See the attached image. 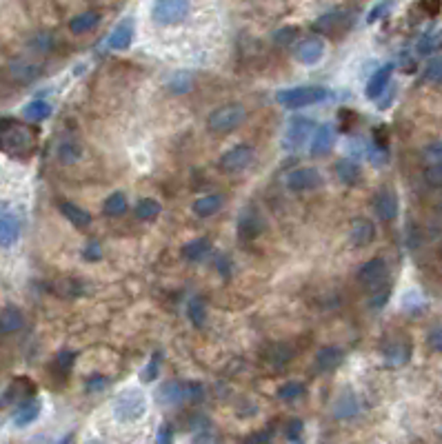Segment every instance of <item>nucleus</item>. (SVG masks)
<instances>
[{
  "instance_id": "33",
  "label": "nucleus",
  "mask_w": 442,
  "mask_h": 444,
  "mask_svg": "<svg viewBox=\"0 0 442 444\" xmlns=\"http://www.w3.org/2000/svg\"><path fill=\"white\" fill-rule=\"evenodd\" d=\"M385 358L391 364H405L411 358V344L407 340H391L385 347Z\"/></svg>"
},
{
  "instance_id": "5",
  "label": "nucleus",
  "mask_w": 442,
  "mask_h": 444,
  "mask_svg": "<svg viewBox=\"0 0 442 444\" xmlns=\"http://www.w3.org/2000/svg\"><path fill=\"white\" fill-rule=\"evenodd\" d=\"M247 118V109L242 107L240 102H229V104H222L218 109H213L207 116V129L211 133H232L236 131L242 122Z\"/></svg>"
},
{
  "instance_id": "13",
  "label": "nucleus",
  "mask_w": 442,
  "mask_h": 444,
  "mask_svg": "<svg viewBox=\"0 0 442 444\" xmlns=\"http://www.w3.org/2000/svg\"><path fill=\"white\" fill-rule=\"evenodd\" d=\"M374 211H376V216L380 220H385V222H391V220L398 218L400 203H398V196H395V191L389 189V187L380 189L374 196Z\"/></svg>"
},
{
  "instance_id": "27",
  "label": "nucleus",
  "mask_w": 442,
  "mask_h": 444,
  "mask_svg": "<svg viewBox=\"0 0 442 444\" xmlns=\"http://www.w3.org/2000/svg\"><path fill=\"white\" fill-rule=\"evenodd\" d=\"M336 176L340 178V182H345V185L354 187L362 180V169L354 158H342L336 162Z\"/></svg>"
},
{
  "instance_id": "15",
  "label": "nucleus",
  "mask_w": 442,
  "mask_h": 444,
  "mask_svg": "<svg viewBox=\"0 0 442 444\" xmlns=\"http://www.w3.org/2000/svg\"><path fill=\"white\" fill-rule=\"evenodd\" d=\"M376 238V224L369 218H354L349 224V244L356 249H362L371 244Z\"/></svg>"
},
{
  "instance_id": "59",
  "label": "nucleus",
  "mask_w": 442,
  "mask_h": 444,
  "mask_svg": "<svg viewBox=\"0 0 442 444\" xmlns=\"http://www.w3.org/2000/svg\"><path fill=\"white\" fill-rule=\"evenodd\" d=\"M71 442H73V433H67L65 438L58 440V444H71Z\"/></svg>"
},
{
  "instance_id": "45",
  "label": "nucleus",
  "mask_w": 442,
  "mask_h": 444,
  "mask_svg": "<svg viewBox=\"0 0 442 444\" xmlns=\"http://www.w3.org/2000/svg\"><path fill=\"white\" fill-rule=\"evenodd\" d=\"M109 382H112V380L107 378V376L96 373V376L87 378V382H85V389H87V393H96V391H102V389L109 387Z\"/></svg>"
},
{
  "instance_id": "38",
  "label": "nucleus",
  "mask_w": 442,
  "mask_h": 444,
  "mask_svg": "<svg viewBox=\"0 0 442 444\" xmlns=\"http://www.w3.org/2000/svg\"><path fill=\"white\" fill-rule=\"evenodd\" d=\"M294 349L289 347V344H285V342H280V344H273L271 349H269V354H267V360L273 364V366H285L287 362H292L294 360Z\"/></svg>"
},
{
  "instance_id": "21",
  "label": "nucleus",
  "mask_w": 442,
  "mask_h": 444,
  "mask_svg": "<svg viewBox=\"0 0 442 444\" xmlns=\"http://www.w3.org/2000/svg\"><path fill=\"white\" fill-rule=\"evenodd\" d=\"M40 409H42V402L38 400V397H29V400L20 402L16 407V411H13V416H11L13 426L23 428V426H29L32 422H36L38 416H40Z\"/></svg>"
},
{
  "instance_id": "55",
  "label": "nucleus",
  "mask_w": 442,
  "mask_h": 444,
  "mask_svg": "<svg viewBox=\"0 0 442 444\" xmlns=\"http://www.w3.org/2000/svg\"><path fill=\"white\" fill-rule=\"evenodd\" d=\"M191 444H220V440H218L216 436H213L211 431H203V433L193 436Z\"/></svg>"
},
{
  "instance_id": "39",
  "label": "nucleus",
  "mask_w": 442,
  "mask_h": 444,
  "mask_svg": "<svg viewBox=\"0 0 442 444\" xmlns=\"http://www.w3.org/2000/svg\"><path fill=\"white\" fill-rule=\"evenodd\" d=\"M276 395H278V400H282V402H294V400H298V397L304 395V385H302V382H298V380L285 382L282 387H278Z\"/></svg>"
},
{
  "instance_id": "48",
  "label": "nucleus",
  "mask_w": 442,
  "mask_h": 444,
  "mask_svg": "<svg viewBox=\"0 0 442 444\" xmlns=\"http://www.w3.org/2000/svg\"><path fill=\"white\" fill-rule=\"evenodd\" d=\"M426 344H429L431 351L436 354H442V325H436L426 333Z\"/></svg>"
},
{
  "instance_id": "63",
  "label": "nucleus",
  "mask_w": 442,
  "mask_h": 444,
  "mask_svg": "<svg viewBox=\"0 0 442 444\" xmlns=\"http://www.w3.org/2000/svg\"><path fill=\"white\" fill-rule=\"evenodd\" d=\"M438 436H440V438H442V426H440V428H438Z\"/></svg>"
},
{
  "instance_id": "4",
  "label": "nucleus",
  "mask_w": 442,
  "mask_h": 444,
  "mask_svg": "<svg viewBox=\"0 0 442 444\" xmlns=\"http://www.w3.org/2000/svg\"><path fill=\"white\" fill-rule=\"evenodd\" d=\"M203 397L201 382H187V380H172L165 382L158 389V400L165 407H178V404H191Z\"/></svg>"
},
{
  "instance_id": "23",
  "label": "nucleus",
  "mask_w": 442,
  "mask_h": 444,
  "mask_svg": "<svg viewBox=\"0 0 442 444\" xmlns=\"http://www.w3.org/2000/svg\"><path fill=\"white\" fill-rule=\"evenodd\" d=\"M222 205H225V198L220 193H207V196L196 198L191 205V211L198 218H211L222 209Z\"/></svg>"
},
{
  "instance_id": "62",
  "label": "nucleus",
  "mask_w": 442,
  "mask_h": 444,
  "mask_svg": "<svg viewBox=\"0 0 442 444\" xmlns=\"http://www.w3.org/2000/svg\"><path fill=\"white\" fill-rule=\"evenodd\" d=\"M292 444H304L302 440H296V442H292Z\"/></svg>"
},
{
  "instance_id": "18",
  "label": "nucleus",
  "mask_w": 442,
  "mask_h": 444,
  "mask_svg": "<svg viewBox=\"0 0 442 444\" xmlns=\"http://www.w3.org/2000/svg\"><path fill=\"white\" fill-rule=\"evenodd\" d=\"M333 145H336V131L331 129V125H320L311 136L309 154L313 158H323V156L331 154Z\"/></svg>"
},
{
  "instance_id": "31",
  "label": "nucleus",
  "mask_w": 442,
  "mask_h": 444,
  "mask_svg": "<svg viewBox=\"0 0 442 444\" xmlns=\"http://www.w3.org/2000/svg\"><path fill=\"white\" fill-rule=\"evenodd\" d=\"M54 291L60 298L71 300V298H80L87 291V284H85V280H78V278H65V280L56 282Z\"/></svg>"
},
{
  "instance_id": "16",
  "label": "nucleus",
  "mask_w": 442,
  "mask_h": 444,
  "mask_svg": "<svg viewBox=\"0 0 442 444\" xmlns=\"http://www.w3.org/2000/svg\"><path fill=\"white\" fill-rule=\"evenodd\" d=\"M133 34H136L133 20L131 18L120 20L114 27V32L109 34V38H107V47L114 49V52H127L131 47V42H133Z\"/></svg>"
},
{
  "instance_id": "54",
  "label": "nucleus",
  "mask_w": 442,
  "mask_h": 444,
  "mask_svg": "<svg viewBox=\"0 0 442 444\" xmlns=\"http://www.w3.org/2000/svg\"><path fill=\"white\" fill-rule=\"evenodd\" d=\"M158 444H174V426L162 424L158 431Z\"/></svg>"
},
{
  "instance_id": "29",
  "label": "nucleus",
  "mask_w": 442,
  "mask_h": 444,
  "mask_svg": "<svg viewBox=\"0 0 442 444\" xmlns=\"http://www.w3.org/2000/svg\"><path fill=\"white\" fill-rule=\"evenodd\" d=\"M211 251V242L207 238H193L189 242L182 244V258L189 260V263H201V260Z\"/></svg>"
},
{
  "instance_id": "44",
  "label": "nucleus",
  "mask_w": 442,
  "mask_h": 444,
  "mask_svg": "<svg viewBox=\"0 0 442 444\" xmlns=\"http://www.w3.org/2000/svg\"><path fill=\"white\" fill-rule=\"evenodd\" d=\"M424 182L434 189H442V164H429L422 174Z\"/></svg>"
},
{
  "instance_id": "11",
  "label": "nucleus",
  "mask_w": 442,
  "mask_h": 444,
  "mask_svg": "<svg viewBox=\"0 0 442 444\" xmlns=\"http://www.w3.org/2000/svg\"><path fill=\"white\" fill-rule=\"evenodd\" d=\"M327 52V42L325 38H320V36H307V38H302L296 47H294V58L298 60L300 65H318L320 60H323Z\"/></svg>"
},
{
  "instance_id": "2",
  "label": "nucleus",
  "mask_w": 442,
  "mask_h": 444,
  "mask_svg": "<svg viewBox=\"0 0 442 444\" xmlns=\"http://www.w3.org/2000/svg\"><path fill=\"white\" fill-rule=\"evenodd\" d=\"M147 395L138 387H127L114 397V418L123 424H131L145 418L147 413Z\"/></svg>"
},
{
  "instance_id": "53",
  "label": "nucleus",
  "mask_w": 442,
  "mask_h": 444,
  "mask_svg": "<svg viewBox=\"0 0 442 444\" xmlns=\"http://www.w3.org/2000/svg\"><path fill=\"white\" fill-rule=\"evenodd\" d=\"M32 47L36 49V52H49L52 49V36L49 34H38L34 40H32Z\"/></svg>"
},
{
  "instance_id": "49",
  "label": "nucleus",
  "mask_w": 442,
  "mask_h": 444,
  "mask_svg": "<svg viewBox=\"0 0 442 444\" xmlns=\"http://www.w3.org/2000/svg\"><path fill=\"white\" fill-rule=\"evenodd\" d=\"M389 296H391V289H389V287L374 291L371 298H369V307H371V309H383L385 304L389 302Z\"/></svg>"
},
{
  "instance_id": "57",
  "label": "nucleus",
  "mask_w": 442,
  "mask_h": 444,
  "mask_svg": "<svg viewBox=\"0 0 442 444\" xmlns=\"http://www.w3.org/2000/svg\"><path fill=\"white\" fill-rule=\"evenodd\" d=\"M420 7L429 13V16H438L442 9V3H438V0H424V3H420Z\"/></svg>"
},
{
  "instance_id": "20",
  "label": "nucleus",
  "mask_w": 442,
  "mask_h": 444,
  "mask_svg": "<svg viewBox=\"0 0 442 444\" xmlns=\"http://www.w3.org/2000/svg\"><path fill=\"white\" fill-rule=\"evenodd\" d=\"M263 234V218L256 209H245L238 218V236L240 240H253Z\"/></svg>"
},
{
  "instance_id": "3",
  "label": "nucleus",
  "mask_w": 442,
  "mask_h": 444,
  "mask_svg": "<svg viewBox=\"0 0 442 444\" xmlns=\"http://www.w3.org/2000/svg\"><path fill=\"white\" fill-rule=\"evenodd\" d=\"M327 98H331V91L327 87H318V85H302V87H292V89H280L276 94V102L282 104L285 109H302V107L325 102Z\"/></svg>"
},
{
  "instance_id": "34",
  "label": "nucleus",
  "mask_w": 442,
  "mask_h": 444,
  "mask_svg": "<svg viewBox=\"0 0 442 444\" xmlns=\"http://www.w3.org/2000/svg\"><path fill=\"white\" fill-rule=\"evenodd\" d=\"M160 211H162V205L158 200H154V198H143V200L136 203V218L143 220V222H151V220H156L160 216Z\"/></svg>"
},
{
  "instance_id": "8",
  "label": "nucleus",
  "mask_w": 442,
  "mask_h": 444,
  "mask_svg": "<svg viewBox=\"0 0 442 444\" xmlns=\"http://www.w3.org/2000/svg\"><path fill=\"white\" fill-rule=\"evenodd\" d=\"M285 185L289 191L294 193H304V191H313L318 187H323V176L313 167H298V169L289 172Z\"/></svg>"
},
{
  "instance_id": "10",
  "label": "nucleus",
  "mask_w": 442,
  "mask_h": 444,
  "mask_svg": "<svg viewBox=\"0 0 442 444\" xmlns=\"http://www.w3.org/2000/svg\"><path fill=\"white\" fill-rule=\"evenodd\" d=\"M256 158V149L249 145H236L229 151H225L220 156V169L227 174H238V172H245L247 167L253 162Z\"/></svg>"
},
{
  "instance_id": "26",
  "label": "nucleus",
  "mask_w": 442,
  "mask_h": 444,
  "mask_svg": "<svg viewBox=\"0 0 442 444\" xmlns=\"http://www.w3.org/2000/svg\"><path fill=\"white\" fill-rule=\"evenodd\" d=\"M9 73L16 83H32V80L38 78L40 67L36 63H29V60H25V58H18L9 65Z\"/></svg>"
},
{
  "instance_id": "28",
  "label": "nucleus",
  "mask_w": 442,
  "mask_h": 444,
  "mask_svg": "<svg viewBox=\"0 0 442 444\" xmlns=\"http://www.w3.org/2000/svg\"><path fill=\"white\" fill-rule=\"evenodd\" d=\"M56 158L60 164H76L80 158H83V145L78 140H73V138H67V140H63L58 145L56 149Z\"/></svg>"
},
{
  "instance_id": "1",
  "label": "nucleus",
  "mask_w": 442,
  "mask_h": 444,
  "mask_svg": "<svg viewBox=\"0 0 442 444\" xmlns=\"http://www.w3.org/2000/svg\"><path fill=\"white\" fill-rule=\"evenodd\" d=\"M34 145L36 133L27 125L11 118L0 120V151H5L13 158H25L34 151Z\"/></svg>"
},
{
  "instance_id": "61",
  "label": "nucleus",
  "mask_w": 442,
  "mask_h": 444,
  "mask_svg": "<svg viewBox=\"0 0 442 444\" xmlns=\"http://www.w3.org/2000/svg\"><path fill=\"white\" fill-rule=\"evenodd\" d=\"M438 211H440V213H442V200H440V203H438Z\"/></svg>"
},
{
  "instance_id": "41",
  "label": "nucleus",
  "mask_w": 442,
  "mask_h": 444,
  "mask_svg": "<svg viewBox=\"0 0 442 444\" xmlns=\"http://www.w3.org/2000/svg\"><path fill=\"white\" fill-rule=\"evenodd\" d=\"M424 80L434 83V85H442V56L431 58L424 67Z\"/></svg>"
},
{
  "instance_id": "40",
  "label": "nucleus",
  "mask_w": 442,
  "mask_h": 444,
  "mask_svg": "<svg viewBox=\"0 0 442 444\" xmlns=\"http://www.w3.org/2000/svg\"><path fill=\"white\" fill-rule=\"evenodd\" d=\"M442 44V36L440 34H422L420 38H418V44H416V52L420 54V56H429V54H434L438 47Z\"/></svg>"
},
{
  "instance_id": "46",
  "label": "nucleus",
  "mask_w": 442,
  "mask_h": 444,
  "mask_svg": "<svg viewBox=\"0 0 442 444\" xmlns=\"http://www.w3.org/2000/svg\"><path fill=\"white\" fill-rule=\"evenodd\" d=\"M73 362H76V354H73V351H69V349L60 351V354L56 356V366H58V369L63 371V373H69V371H71Z\"/></svg>"
},
{
  "instance_id": "35",
  "label": "nucleus",
  "mask_w": 442,
  "mask_h": 444,
  "mask_svg": "<svg viewBox=\"0 0 442 444\" xmlns=\"http://www.w3.org/2000/svg\"><path fill=\"white\" fill-rule=\"evenodd\" d=\"M23 116L29 122H42V120H47L52 116V104L47 100H32L23 109Z\"/></svg>"
},
{
  "instance_id": "51",
  "label": "nucleus",
  "mask_w": 442,
  "mask_h": 444,
  "mask_svg": "<svg viewBox=\"0 0 442 444\" xmlns=\"http://www.w3.org/2000/svg\"><path fill=\"white\" fill-rule=\"evenodd\" d=\"M83 258L89 260V263H98V260L102 258V249L98 242H89L87 247L83 249Z\"/></svg>"
},
{
  "instance_id": "17",
  "label": "nucleus",
  "mask_w": 442,
  "mask_h": 444,
  "mask_svg": "<svg viewBox=\"0 0 442 444\" xmlns=\"http://www.w3.org/2000/svg\"><path fill=\"white\" fill-rule=\"evenodd\" d=\"M345 362V351L340 347H320L313 356V366L320 373H329L336 371L338 366Z\"/></svg>"
},
{
  "instance_id": "36",
  "label": "nucleus",
  "mask_w": 442,
  "mask_h": 444,
  "mask_svg": "<svg viewBox=\"0 0 442 444\" xmlns=\"http://www.w3.org/2000/svg\"><path fill=\"white\" fill-rule=\"evenodd\" d=\"M347 25V16L340 11H331V13H325V16H320L318 23H316V29H320V32H340V29H345Z\"/></svg>"
},
{
  "instance_id": "60",
  "label": "nucleus",
  "mask_w": 442,
  "mask_h": 444,
  "mask_svg": "<svg viewBox=\"0 0 442 444\" xmlns=\"http://www.w3.org/2000/svg\"><path fill=\"white\" fill-rule=\"evenodd\" d=\"M85 444H107V442H102V440H98V438H91V440H87Z\"/></svg>"
},
{
  "instance_id": "43",
  "label": "nucleus",
  "mask_w": 442,
  "mask_h": 444,
  "mask_svg": "<svg viewBox=\"0 0 442 444\" xmlns=\"http://www.w3.org/2000/svg\"><path fill=\"white\" fill-rule=\"evenodd\" d=\"M422 158L429 164H442V140H434L422 149Z\"/></svg>"
},
{
  "instance_id": "6",
  "label": "nucleus",
  "mask_w": 442,
  "mask_h": 444,
  "mask_svg": "<svg viewBox=\"0 0 442 444\" xmlns=\"http://www.w3.org/2000/svg\"><path fill=\"white\" fill-rule=\"evenodd\" d=\"M189 13H191L189 0H158V3H154V7H151V18L165 27L185 23Z\"/></svg>"
},
{
  "instance_id": "7",
  "label": "nucleus",
  "mask_w": 442,
  "mask_h": 444,
  "mask_svg": "<svg viewBox=\"0 0 442 444\" xmlns=\"http://www.w3.org/2000/svg\"><path fill=\"white\" fill-rule=\"evenodd\" d=\"M358 282L369 289L371 294L378 289H385L389 282V267L383 258H371L358 269Z\"/></svg>"
},
{
  "instance_id": "14",
  "label": "nucleus",
  "mask_w": 442,
  "mask_h": 444,
  "mask_svg": "<svg viewBox=\"0 0 442 444\" xmlns=\"http://www.w3.org/2000/svg\"><path fill=\"white\" fill-rule=\"evenodd\" d=\"M20 238V218L13 211H0V249H11Z\"/></svg>"
},
{
  "instance_id": "56",
  "label": "nucleus",
  "mask_w": 442,
  "mask_h": 444,
  "mask_svg": "<svg viewBox=\"0 0 442 444\" xmlns=\"http://www.w3.org/2000/svg\"><path fill=\"white\" fill-rule=\"evenodd\" d=\"M391 9V5L389 3H380V5H376L374 9H371V13H369V23H376L378 18H383V13H387Z\"/></svg>"
},
{
  "instance_id": "30",
  "label": "nucleus",
  "mask_w": 442,
  "mask_h": 444,
  "mask_svg": "<svg viewBox=\"0 0 442 444\" xmlns=\"http://www.w3.org/2000/svg\"><path fill=\"white\" fill-rule=\"evenodd\" d=\"M129 209V203H127V196L123 191H114L107 196V200L102 203V213L109 218H120L125 216Z\"/></svg>"
},
{
  "instance_id": "50",
  "label": "nucleus",
  "mask_w": 442,
  "mask_h": 444,
  "mask_svg": "<svg viewBox=\"0 0 442 444\" xmlns=\"http://www.w3.org/2000/svg\"><path fill=\"white\" fill-rule=\"evenodd\" d=\"M271 438H273L271 428H263V431H256V433L247 436L245 444H271Z\"/></svg>"
},
{
  "instance_id": "58",
  "label": "nucleus",
  "mask_w": 442,
  "mask_h": 444,
  "mask_svg": "<svg viewBox=\"0 0 442 444\" xmlns=\"http://www.w3.org/2000/svg\"><path fill=\"white\" fill-rule=\"evenodd\" d=\"M340 120H342V129H349L354 125V120H356V114L354 112H347V109H340Z\"/></svg>"
},
{
  "instance_id": "25",
  "label": "nucleus",
  "mask_w": 442,
  "mask_h": 444,
  "mask_svg": "<svg viewBox=\"0 0 442 444\" xmlns=\"http://www.w3.org/2000/svg\"><path fill=\"white\" fill-rule=\"evenodd\" d=\"M25 327V316L18 307H13V304H9V307H5L3 311H0V333H16Z\"/></svg>"
},
{
  "instance_id": "52",
  "label": "nucleus",
  "mask_w": 442,
  "mask_h": 444,
  "mask_svg": "<svg viewBox=\"0 0 442 444\" xmlns=\"http://www.w3.org/2000/svg\"><path fill=\"white\" fill-rule=\"evenodd\" d=\"M302 428H304V424H302V420H289V424H287V438L292 440V442H296V440H300V436H302Z\"/></svg>"
},
{
  "instance_id": "12",
  "label": "nucleus",
  "mask_w": 442,
  "mask_h": 444,
  "mask_svg": "<svg viewBox=\"0 0 442 444\" xmlns=\"http://www.w3.org/2000/svg\"><path fill=\"white\" fill-rule=\"evenodd\" d=\"M331 413L336 420H354L360 413V397L352 387H347L338 393V397L331 404Z\"/></svg>"
},
{
  "instance_id": "22",
  "label": "nucleus",
  "mask_w": 442,
  "mask_h": 444,
  "mask_svg": "<svg viewBox=\"0 0 442 444\" xmlns=\"http://www.w3.org/2000/svg\"><path fill=\"white\" fill-rule=\"evenodd\" d=\"M100 18H102L100 11H96V9H87V11L76 13V16L69 20V32L76 34V36L94 32V29L100 25Z\"/></svg>"
},
{
  "instance_id": "37",
  "label": "nucleus",
  "mask_w": 442,
  "mask_h": 444,
  "mask_svg": "<svg viewBox=\"0 0 442 444\" xmlns=\"http://www.w3.org/2000/svg\"><path fill=\"white\" fill-rule=\"evenodd\" d=\"M193 87V76L189 71H176L172 73V78L167 80V89L172 91V94H187Z\"/></svg>"
},
{
  "instance_id": "42",
  "label": "nucleus",
  "mask_w": 442,
  "mask_h": 444,
  "mask_svg": "<svg viewBox=\"0 0 442 444\" xmlns=\"http://www.w3.org/2000/svg\"><path fill=\"white\" fill-rule=\"evenodd\" d=\"M298 36V27L294 25H287V27H280L278 32H273V42L278 44V47H289Z\"/></svg>"
},
{
  "instance_id": "19",
  "label": "nucleus",
  "mask_w": 442,
  "mask_h": 444,
  "mask_svg": "<svg viewBox=\"0 0 442 444\" xmlns=\"http://www.w3.org/2000/svg\"><path fill=\"white\" fill-rule=\"evenodd\" d=\"M391 76H393V63H387L380 69H376V73L367 80V87H364V96L371 98V100H378L389 89Z\"/></svg>"
},
{
  "instance_id": "47",
  "label": "nucleus",
  "mask_w": 442,
  "mask_h": 444,
  "mask_svg": "<svg viewBox=\"0 0 442 444\" xmlns=\"http://www.w3.org/2000/svg\"><path fill=\"white\" fill-rule=\"evenodd\" d=\"M160 354H156L154 358L149 360V364L143 369V373H141V378H143V382H154L156 378H158V369H160Z\"/></svg>"
},
{
  "instance_id": "64",
  "label": "nucleus",
  "mask_w": 442,
  "mask_h": 444,
  "mask_svg": "<svg viewBox=\"0 0 442 444\" xmlns=\"http://www.w3.org/2000/svg\"><path fill=\"white\" fill-rule=\"evenodd\" d=\"M438 253H440V258H442V244H440V249H438Z\"/></svg>"
},
{
  "instance_id": "32",
  "label": "nucleus",
  "mask_w": 442,
  "mask_h": 444,
  "mask_svg": "<svg viewBox=\"0 0 442 444\" xmlns=\"http://www.w3.org/2000/svg\"><path fill=\"white\" fill-rule=\"evenodd\" d=\"M187 318L196 329H203L207 325V304L201 296H193L187 302Z\"/></svg>"
},
{
  "instance_id": "9",
  "label": "nucleus",
  "mask_w": 442,
  "mask_h": 444,
  "mask_svg": "<svg viewBox=\"0 0 442 444\" xmlns=\"http://www.w3.org/2000/svg\"><path fill=\"white\" fill-rule=\"evenodd\" d=\"M313 131H316L313 120L304 118V116H296L292 122H289V127L285 131V147L292 151H298L300 147H304L311 140Z\"/></svg>"
},
{
  "instance_id": "24",
  "label": "nucleus",
  "mask_w": 442,
  "mask_h": 444,
  "mask_svg": "<svg viewBox=\"0 0 442 444\" xmlns=\"http://www.w3.org/2000/svg\"><path fill=\"white\" fill-rule=\"evenodd\" d=\"M58 209H60V213H63V216L73 224V227H78V229H87L89 224H91V213L89 211H85L83 207H78V205H73V203H69V200H60L58 203Z\"/></svg>"
}]
</instances>
